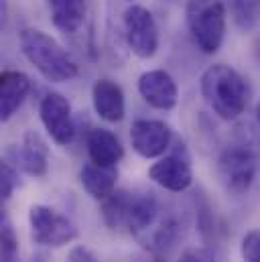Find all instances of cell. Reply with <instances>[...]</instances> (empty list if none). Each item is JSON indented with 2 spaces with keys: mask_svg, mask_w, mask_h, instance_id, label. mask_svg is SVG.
Here are the masks:
<instances>
[{
  "mask_svg": "<svg viewBox=\"0 0 260 262\" xmlns=\"http://www.w3.org/2000/svg\"><path fill=\"white\" fill-rule=\"evenodd\" d=\"M148 179L173 193L187 191L193 183V169H191V159L187 148L183 144H177L173 152L153 163L148 169Z\"/></svg>",
  "mask_w": 260,
  "mask_h": 262,
  "instance_id": "7",
  "label": "cell"
},
{
  "mask_svg": "<svg viewBox=\"0 0 260 262\" xmlns=\"http://www.w3.org/2000/svg\"><path fill=\"white\" fill-rule=\"evenodd\" d=\"M51 23L63 35L77 33L88 16V0H47Z\"/></svg>",
  "mask_w": 260,
  "mask_h": 262,
  "instance_id": "16",
  "label": "cell"
},
{
  "mask_svg": "<svg viewBox=\"0 0 260 262\" xmlns=\"http://www.w3.org/2000/svg\"><path fill=\"white\" fill-rule=\"evenodd\" d=\"M79 181H81V187L88 191V195L104 201L116 191L118 169L116 167H102V165H96L90 161L81 167Z\"/></svg>",
  "mask_w": 260,
  "mask_h": 262,
  "instance_id": "17",
  "label": "cell"
},
{
  "mask_svg": "<svg viewBox=\"0 0 260 262\" xmlns=\"http://www.w3.org/2000/svg\"><path fill=\"white\" fill-rule=\"evenodd\" d=\"M240 254L244 262H260V230H250L242 238Z\"/></svg>",
  "mask_w": 260,
  "mask_h": 262,
  "instance_id": "21",
  "label": "cell"
},
{
  "mask_svg": "<svg viewBox=\"0 0 260 262\" xmlns=\"http://www.w3.org/2000/svg\"><path fill=\"white\" fill-rule=\"evenodd\" d=\"M173 132L163 120L140 118L130 126V142L142 159H161L171 146Z\"/></svg>",
  "mask_w": 260,
  "mask_h": 262,
  "instance_id": "9",
  "label": "cell"
},
{
  "mask_svg": "<svg viewBox=\"0 0 260 262\" xmlns=\"http://www.w3.org/2000/svg\"><path fill=\"white\" fill-rule=\"evenodd\" d=\"M18 45L27 61L47 81L65 83L77 77L79 66L63 45L41 29H23L18 33Z\"/></svg>",
  "mask_w": 260,
  "mask_h": 262,
  "instance_id": "2",
  "label": "cell"
},
{
  "mask_svg": "<svg viewBox=\"0 0 260 262\" xmlns=\"http://www.w3.org/2000/svg\"><path fill=\"white\" fill-rule=\"evenodd\" d=\"M187 29L203 55L220 51L226 37L228 6L224 0H189L185 8Z\"/></svg>",
  "mask_w": 260,
  "mask_h": 262,
  "instance_id": "3",
  "label": "cell"
},
{
  "mask_svg": "<svg viewBox=\"0 0 260 262\" xmlns=\"http://www.w3.org/2000/svg\"><path fill=\"white\" fill-rule=\"evenodd\" d=\"M161 220V203L155 193H130L126 203V232L136 236L138 240H144L150 230L157 228Z\"/></svg>",
  "mask_w": 260,
  "mask_h": 262,
  "instance_id": "11",
  "label": "cell"
},
{
  "mask_svg": "<svg viewBox=\"0 0 260 262\" xmlns=\"http://www.w3.org/2000/svg\"><path fill=\"white\" fill-rule=\"evenodd\" d=\"M39 116H41V122H43L47 134L51 136V140L55 144L67 146L73 142L75 122H73L71 104L67 102L65 96L57 94V92L45 94L39 104Z\"/></svg>",
  "mask_w": 260,
  "mask_h": 262,
  "instance_id": "8",
  "label": "cell"
},
{
  "mask_svg": "<svg viewBox=\"0 0 260 262\" xmlns=\"http://www.w3.org/2000/svg\"><path fill=\"white\" fill-rule=\"evenodd\" d=\"M67 262H100L94 252L85 246H73L69 252H67Z\"/></svg>",
  "mask_w": 260,
  "mask_h": 262,
  "instance_id": "23",
  "label": "cell"
},
{
  "mask_svg": "<svg viewBox=\"0 0 260 262\" xmlns=\"http://www.w3.org/2000/svg\"><path fill=\"white\" fill-rule=\"evenodd\" d=\"M258 59H260V43H258Z\"/></svg>",
  "mask_w": 260,
  "mask_h": 262,
  "instance_id": "25",
  "label": "cell"
},
{
  "mask_svg": "<svg viewBox=\"0 0 260 262\" xmlns=\"http://www.w3.org/2000/svg\"><path fill=\"white\" fill-rule=\"evenodd\" d=\"M0 262H20L18 238L6 215H2L0 222Z\"/></svg>",
  "mask_w": 260,
  "mask_h": 262,
  "instance_id": "19",
  "label": "cell"
},
{
  "mask_svg": "<svg viewBox=\"0 0 260 262\" xmlns=\"http://www.w3.org/2000/svg\"><path fill=\"white\" fill-rule=\"evenodd\" d=\"M124 39L138 59H150L157 53L159 25L146 6L132 2L124 10Z\"/></svg>",
  "mask_w": 260,
  "mask_h": 262,
  "instance_id": "6",
  "label": "cell"
},
{
  "mask_svg": "<svg viewBox=\"0 0 260 262\" xmlns=\"http://www.w3.org/2000/svg\"><path fill=\"white\" fill-rule=\"evenodd\" d=\"M85 150L92 163L102 167H118L124 159V146L108 128H92L85 136Z\"/></svg>",
  "mask_w": 260,
  "mask_h": 262,
  "instance_id": "15",
  "label": "cell"
},
{
  "mask_svg": "<svg viewBox=\"0 0 260 262\" xmlns=\"http://www.w3.org/2000/svg\"><path fill=\"white\" fill-rule=\"evenodd\" d=\"M258 157L246 146H230L218 159V177L224 189L232 195H244L256 181Z\"/></svg>",
  "mask_w": 260,
  "mask_h": 262,
  "instance_id": "5",
  "label": "cell"
},
{
  "mask_svg": "<svg viewBox=\"0 0 260 262\" xmlns=\"http://www.w3.org/2000/svg\"><path fill=\"white\" fill-rule=\"evenodd\" d=\"M201 96L218 118L230 122L248 108L250 88L234 67L215 63L201 73Z\"/></svg>",
  "mask_w": 260,
  "mask_h": 262,
  "instance_id": "1",
  "label": "cell"
},
{
  "mask_svg": "<svg viewBox=\"0 0 260 262\" xmlns=\"http://www.w3.org/2000/svg\"><path fill=\"white\" fill-rule=\"evenodd\" d=\"M29 228L33 242L43 248H61L79 236L77 226L67 215L41 203L29 209Z\"/></svg>",
  "mask_w": 260,
  "mask_h": 262,
  "instance_id": "4",
  "label": "cell"
},
{
  "mask_svg": "<svg viewBox=\"0 0 260 262\" xmlns=\"http://www.w3.org/2000/svg\"><path fill=\"white\" fill-rule=\"evenodd\" d=\"M31 92V79L16 69H4L0 73V120L8 122L25 104Z\"/></svg>",
  "mask_w": 260,
  "mask_h": 262,
  "instance_id": "14",
  "label": "cell"
},
{
  "mask_svg": "<svg viewBox=\"0 0 260 262\" xmlns=\"http://www.w3.org/2000/svg\"><path fill=\"white\" fill-rule=\"evenodd\" d=\"M10 152L14 155L18 167L27 175H31L35 179H41L47 175V171H49V146H47L45 138L41 136V132L27 130L23 134L20 148H16V150L10 148Z\"/></svg>",
  "mask_w": 260,
  "mask_h": 262,
  "instance_id": "12",
  "label": "cell"
},
{
  "mask_svg": "<svg viewBox=\"0 0 260 262\" xmlns=\"http://www.w3.org/2000/svg\"><path fill=\"white\" fill-rule=\"evenodd\" d=\"M140 98L155 110L169 112L179 102V88L173 75L165 69H148L138 77Z\"/></svg>",
  "mask_w": 260,
  "mask_h": 262,
  "instance_id": "10",
  "label": "cell"
},
{
  "mask_svg": "<svg viewBox=\"0 0 260 262\" xmlns=\"http://www.w3.org/2000/svg\"><path fill=\"white\" fill-rule=\"evenodd\" d=\"M177 262H218V260H215V254L209 248L195 246V248L183 250L181 256L177 258Z\"/></svg>",
  "mask_w": 260,
  "mask_h": 262,
  "instance_id": "22",
  "label": "cell"
},
{
  "mask_svg": "<svg viewBox=\"0 0 260 262\" xmlns=\"http://www.w3.org/2000/svg\"><path fill=\"white\" fill-rule=\"evenodd\" d=\"M226 6L232 20L242 31H250L260 25V0H228Z\"/></svg>",
  "mask_w": 260,
  "mask_h": 262,
  "instance_id": "18",
  "label": "cell"
},
{
  "mask_svg": "<svg viewBox=\"0 0 260 262\" xmlns=\"http://www.w3.org/2000/svg\"><path fill=\"white\" fill-rule=\"evenodd\" d=\"M256 122H258V132H260V106L256 108Z\"/></svg>",
  "mask_w": 260,
  "mask_h": 262,
  "instance_id": "24",
  "label": "cell"
},
{
  "mask_svg": "<svg viewBox=\"0 0 260 262\" xmlns=\"http://www.w3.org/2000/svg\"><path fill=\"white\" fill-rule=\"evenodd\" d=\"M128 2H134V0H128Z\"/></svg>",
  "mask_w": 260,
  "mask_h": 262,
  "instance_id": "26",
  "label": "cell"
},
{
  "mask_svg": "<svg viewBox=\"0 0 260 262\" xmlns=\"http://www.w3.org/2000/svg\"><path fill=\"white\" fill-rule=\"evenodd\" d=\"M18 187V173H16V167H12L10 159H4L2 161V167H0V189H2V199L8 201L14 189Z\"/></svg>",
  "mask_w": 260,
  "mask_h": 262,
  "instance_id": "20",
  "label": "cell"
},
{
  "mask_svg": "<svg viewBox=\"0 0 260 262\" xmlns=\"http://www.w3.org/2000/svg\"><path fill=\"white\" fill-rule=\"evenodd\" d=\"M92 104L96 114L110 124H116L126 114V100L122 88L108 77H102L92 88Z\"/></svg>",
  "mask_w": 260,
  "mask_h": 262,
  "instance_id": "13",
  "label": "cell"
}]
</instances>
